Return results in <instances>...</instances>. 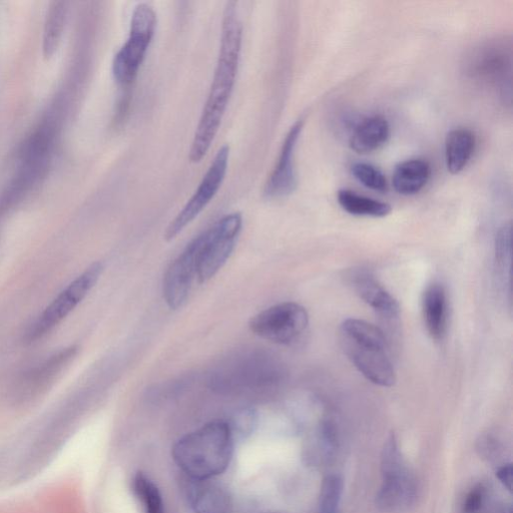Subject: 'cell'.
I'll return each mask as SVG.
<instances>
[{
    "label": "cell",
    "mask_w": 513,
    "mask_h": 513,
    "mask_svg": "<svg viewBox=\"0 0 513 513\" xmlns=\"http://www.w3.org/2000/svg\"><path fill=\"white\" fill-rule=\"evenodd\" d=\"M243 25L238 4H226L217 66L207 102L189 151V160L199 164L207 156L220 130L232 97L240 66Z\"/></svg>",
    "instance_id": "1"
},
{
    "label": "cell",
    "mask_w": 513,
    "mask_h": 513,
    "mask_svg": "<svg viewBox=\"0 0 513 513\" xmlns=\"http://www.w3.org/2000/svg\"><path fill=\"white\" fill-rule=\"evenodd\" d=\"M234 440L229 423L213 421L182 437L173 448L174 460L190 479H213L229 467Z\"/></svg>",
    "instance_id": "2"
},
{
    "label": "cell",
    "mask_w": 513,
    "mask_h": 513,
    "mask_svg": "<svg viewBox=\"0 0 513 513\" xmlns=\"http://www.w3.org/2000/svg\"><path fill=\"white\" fill-rule=\"evenodd\" d=\"M339 337L347 358L368 381L381 387L395 385L396 372L383 330L349 318L341 324Z\"/></svg>",
    "instance_id": "3"
},
{
    "label": "cell",
    "mask_w": 513,
    "mask_h": 513,
    "mask_svg": "<svg viewBox=\"0 0 513 513\" xmlns=\"http://www.w3.org/2000/svg\"><path fill=\"white\" fill-rule=\"evenodd\" d=\"M382 483L376 504L385 513H403L414 506L417 499L416 480L407 467L395 435L391 434L381 455Z\"/></svg>",
    "instance_id": "4"
},
{
    "label": "cell",
    "mask_w": 513,
    "mask_h": 513,
    "mask_svg": "<svg viewBox=\"0 0 513 513\" xmlns=\"http://www.w3.org/2000/svg\"><path fill=\"white\" fill-rule=\"evenodd\" d=\"M157 25V14L152 6L142 3L135 7L129 38L113 61V76L120 86L128 87L136 81L155 37Z\"/></svg>",
    "instance_id": "5"
},
{
    "label": "cell",
    "mask_w": 513,
    "mask_h": 513,
    "mask_svg": "<svg viewBox=\"0 0 513 513\" xmlns=\"http://www.w3.org/2000/svg\"><path fill=\"white\" fill-rule=\"evenodd\" d=\"M242 226V215L232 213L201 234L202 244L197 262V279L201 284L212 279L229 260Z\"/></svg>",
    "instance_id": "6"
},
{
    "label": "cell",
    "mask_w": 513,
    "mask_h": 513,
    "mask_svg": "<svg viewBox=\"0 0 513 513\" xmlns=\"http://www.w3.org/2000/svg\"><path fill=\"white\" fill-rule=\"evenodd\" d=\"M308 325L307 310L295 302L274 305L254 316L249 323L256 336L280 345L297 341Z\"/></svg>",
    "instance_id": "7"
},
{
    "label": "cell",
    "mask_w": 513,
    "mask_h": 513,
    "mask_svg": "<svg viewBox=\"0 0 513 513\" xmlns=\"http://www.w3.org/2000/svg\"><path fill=\"white\" fill-rule=\"evenodd\" d=\"M103 272V265L95 263L72 282L44 311L27 334L30 342H35L53 331L94 288Z\"/></svg>",
    "instance_id": "8"
},
{
    "label": "cell",
    "mask_w": 513,
    "mask_h": 513,
    "mask_svg": "<svg viewBox=\"0 0 513 513\" xmlns=\"http://www.w3.org/2000/svg\"><path fill=\"white\" fill-rule=\"evenodd\" d=\"M229 159L230 147L224 145L218 150L194 195L168 226L165 233L168 242L176 239L216 197L225 181Z\"/></svg>",
    "instance_id": "9"
},
{
    "label": "cell",
    "mask_w": 513,
    "mask_h": 513,
    "mask_svg": "<svg viewBox=\"0 0 513 513\" xmlns=\"http://www.w3.org/2000/svg\"><path fill=\"white\" fill-rule=\"evenodd\" d=\"M201 244L202 236L200 235L188 244L165 275L164 299L172 310L180 309L190 295L193 281L197 278V262Z\"/></svg>",
    "instance_id": "10"
},
{
    "label": "cell",
    "mask_w": 513,
    "mask_h": 513,
    "mask_svg": "<svg viewBox=\"0 0 513 513\" xmlns=\"http://www.w3.org/2000/svg\"><path fill=\"white\" fill-rule=\"evenodd\" d=\"M511 51L504 42H489L475 48L465 65L467 75L485 85H505L510 74Z\"/></svg>",
    "instance_id": "11"
},
{
    "label": "cell",
    "mask_w": 513,
    "mask_h": 513,
    "mask_svg": "<svg viewBox=\"0 0 513 513\" xmlns=\"http://www.w3.org/2000/svg\"><path fill=\"white\" fill-rule=\"evenodd\" d=\"M303 128L304 121L298 120L289 130L276 166L264 187L263 195L267 200L286 198L296 191L298 178L295 167V151Z\"/></svg>",
    "instance_id": "12"
},
{
    "label": "cell",
    "mask_w": 513,
    "mask_h": 513,
    "mask_svg": "<svg viewBox=\"0 0 513 513\" xmlns=\"http://www.w3.org/2000/svg\"><path fill=\"white\" fill-rule=\"evenodd\" d=\"M356 294L387 323H395L400 317L398 301L366 271H357L352 277Z\"/></svg>",
    "instance_id": "13"
},
{
    "label": "cell",
    "mask_w": 513,
    "mask_h": 513,
    "mask_svg": "<svg viewBox=\"0 0 513 513\" xmlns=\"http://www.w3.org/2000/svg\"><path fill=\"white\" fill-rule=\"evenodd\" d=\"M188 499L195 513H231L233 508L229 491L212 479H191Z\"/></svg>",
    "instance_id": "14"
},
{
    "label": "cell",
    "mask_w": 513,
    "mask_h": 513,
    "mask_svg": "<svg viewBox=\"0 0 513 513\" xmlns=\"http://www.w3.org/2000/svg\"><path fill=\"white\" fill-rule=\"evenodd\" d=\"M422 313L431 338L442 340L447 332L449 316L448 296L442 284L433 283L426 288L422 298Z\"/></svg>",
    "instance_id": "15"
},
{
    "label": "cell",
    "mask_w": 513,
    "mask_h": 513,
    "mask_svg": "<svg viewBox=\"0 0 513 513\" xmlns=\"http://www.w3.org/2000/svg\"><path fill=\"white\" fill-rule=\"evenodd\" d=\"M390 137V125L386 118L374 115L363 119L353 130L350 147L358 154H369L384 146Z\"/></svg>",
    "instance_id": "16"
},
{
    "label": "cell",
    "mask_w": 513,
    "mask_h": 513,
    "mask_svg": "<svg viewBox=\"0 0 513 513\" xmlns=\"http://www.w3.org/2000/svg\"><path fill=\"white\" fill-rule=\"evenodd\" d=\"M431 176V167L421 159H412L400 163L394 170L392 184L395 191L403 196L418 194L427 185Z\"/></svg>",
    "instance_id": "17"
},
{
    "label": "cell",
    "mask_w": 513,
    "mask_h": 513,
    "mask_svg": "<svg viewBox=\"0 0 513 513\" xmlns=\"http://www.w3.org/2000/svg\"><path fill=\"white\" fill-rule=\"evenodd\" d=\"M476 145L475 135L465 128L448 133L445 141V159L452 175L461 173L470 162Z\"/></svg>",
    "instance_id": "18"
},
{
    "label": "cell",
    "mask_w": 513,
    "mask_h": 513,
    "mask_svg": "<svg viewBox=\"0 0 513 513\" xmlns=\"http://www.w3.org/2000/svg\"><path fill=\"white\" fill-rule=\"evenodd\" d=\"M337 200L340 207L353 216L384 218L392 210L387 203L359 195L350 190H340Z\"/></svg>",
    "instance_id": "19"
},
{
    "label": "cell",
    "mask_w": 513,
    "mask_h": 513,
    "mask_svg": "<svg viewBox=\"0 0 513 513\" xmlns=\"http://www.w3.org/2000/svg\"><path fill=\"white\" fill-rule=\"evenodd\" d=\"M77 348L71 347L63 350L47 360L34 372L30 373L27 379L28 385L31 387L41 388L48 385L49 382L67 366L71 360L76 356Z\"/></svg>",
    "instance_id": "20"
},
{
    "label": "cell",
    "mask_w": 513,
    "mask_h": 513,
    "mask_svg": "<svg viewBox=\"0 0 513 513\" xmlns=\"http://www.w3.org/2000/svg\"><path fill=\"white\" fill-rule=\"evenodd\" d=\"M133 490L143 505L145 513H165L162 493L157 484L144 472L133 479Z\"/></svg>",
    "instance_id": "21"
},
{
    "label": "cell",
    "mask_w": 513,
    "mask_h": 513,
    "mask_svg": "<svg viewBox=\"0 0 513 513\" xmlns=\"http://www.w3.org/2000/svg\"><path fill=\"white\" fill-rule=\"evenodd\" d=\"M67 8L65 3H54L50 9L44 34V52L51 57L58 50L66 23Z\"/></svg>",
    "instance_id": "22"
},
{
    "label": "cell",
    "mask_w": 513,
    "mask_h": 513,
    "mask_svg": "<svg viewBox=\"0 0 513 513\" xmlns=\"http://www.w3.org/2000/svg\"><path fill=\"white\" fill-rule=\"evenodd\" d=\"M343 493V479L338 474H330L323 480L320 498L319 513H338Z\"/></svg>",
    "instance_id": "23"
},
{
    "label": "cell",
    "mask_w": 513,
    "mask_h": 513,
    "mask_svg": "<svg viewBox=\"0 0 513 513\" xmlns=\"http://www.w3.org/2000/svg\"><path fill=\"white\" fill-rule=\"evenodd\" d=\"M495 261L499 274L506 283L509 280L511 264V225H503L495 238Z\"/></svg>",
    "instance_id": "24"
},
{
    "label": "cell",
    "mask_w": 513,
    "mask_h": 513,
    "mask_svg": "<svg viewBox=\"0 0 513 513\" xmlns=\"http://www.w3.org/2000/svg\"><path fill=\"white\" fill-rule=\"evenodd\" d=\"M352 175L366 188L384 193L388 190L385 175L376 167L367 163H355L351 168Z\"/></svg>",
    "instance_id": "25"
},
{
    "label": "cell",
    "mask_w": 513,
    "mask_h": 513,
    "mask_svg": "<svg viewBox=\"0 0 513 513\" xmlns=\"http://www.w3.org/2000/svg\"><path fill=\"white\" fill-rule=\"evenodd\" d=\"M488 492L482 484L473 487L466 495L462 513H485L487 510Z\"/></svg>",
    "instance_id": "26"
},
{
    "label": "cell",
    "mask_w": 513,
    "mask_h": 513,
    "mask_svg": "<svg viewBox=\"0 0 513 513\" xmlns=\"http://www.w3.org/2000/svg\"><path fill=\"white\" fill-rule=\"evenodd\" d=\"M512 476L513 470L511 463L504 464L503 466L499 467V469L496 471V477L498 478L500 483L509 491L512 487Z\"/></svg>",
    "instance_id": "27"
}]
</instances>
